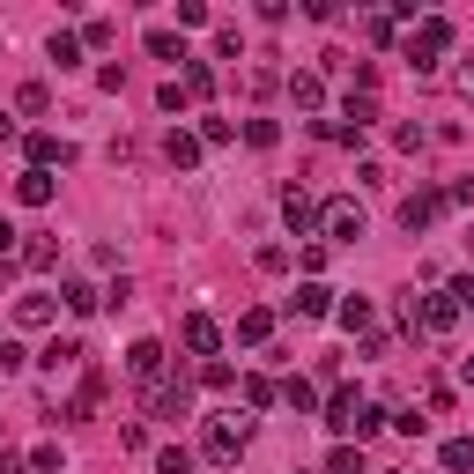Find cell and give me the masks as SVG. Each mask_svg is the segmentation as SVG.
<instances>
[{"label": "cell", "mask_w": 474, "mask_h": 474, "mask_svg": "<svg viewBox=\"0 0 474 474\" xmlns=\"http://www.w3.org/2000/svg\"><path fill=\"white\" fill-rule=\"evenodd\" d=\"M445 45H452V23H445V15H423V23H415V37H407V59L430 75L438 59H445Z\"/></svg>", "instance_id": "obj_1"}, {"label": "cell", "mask_w": 474, "mask_h": 474, "mask_svg": "<svg viewBox=\"0 0 474 474\" xmlns=\"http://www.w3.org/2000/svg\"><path fill=\"white\" fill-rule=\"evenodd\" d=\"M459 304L452 296H407V334H452Z\"/></svg>", "instance_id": "obj_2"}, {"label": "cell", "mask_w": 474, "mask_h": 474, "mask_svg": "<svg viewBox=\"0 0 474 474\" xmlns=\"http://www.w3.org/2000/svg\"><path fill=\"white\" fill-rule=\"evenodd\" d=\"M201 452L215 467H237V452H245V423H222V415H215V423L201 430Z\"/></svg>", "instance_id": "obj_3"}, {"label": "cell", "mask_w": 474, "mask_h": 474, "mask_svg": "<svg viewBox=\"0 0 474 474\" xmlns=\"http://www.w3.org/2000/svg\"><path fill=\"white\" fill-rule=\"evenodd\" d=\"M319 222H326V237H341V245H356V237H364V208H356V201H326Z\"/></svg>", "instance_id": "obj_4"}, {"label": "cell", "mask_w": 474, "mask_h": 474, "mask_svg": "<svg viewBox=\"0 0 474 474\" xmlns=\"http://www.w3.org/2000/svg\"><path fill=\"white\" fill-rule=\"evenodd\" d=\"M178 341H186V348H193V356H208V364H215V348H222V326H215V319H208V312H193V319H186V326H178Z\"/></svg>", "instance_id": "obj_5"}, {"label": "cell", "mask_w": 474, "mask_h": 474, "mask_svg": "<svg viewBox=\"0 0 474 474\" xmlns=\"http://www.w3.org/2000/svg\"><path fill=\"white\" fill-rule=\"evenodd\" d=\"M186 407H193V393H186V386H170V378H156V386H149V415H163V423H178Z\"/></svg>", "instance_id": "obj_6"}, {"label": "cell", "mask_w": 474, "mask_h": 474, "mask_svg": "<svg viewBox=\"0 0 474 474\" xmlns=\"http://www.w3.org/2000/svg\"><path fill=\"white\" fill-rule=\"evenodd\" d=\"M127 371H134L141 386H156V378H163V348H156V341H134V348H127Z\"/></svg>", "instance_id": "obj_7"}, {"label": "cell", "mask_w": 474, "mask_h": 474, "mask_svg": "<svg viewBox=\"0 0 474 474\" xmlns=\"http://www.w3.org/2000/svg\"><path fill=\"white\" fill-rule=\"evenodd\" d=\"M282 215H289V230H296V237L319 222V208H312V193H304V186H289V193H282Z\"/></svg>", "instance_id": "obj_8"}, {"label": "cell", "mask_w": 474, "mask_h": 474, "mask_svg": "<svg viewBox=\"0 0 474 474\" xmlns=\"http://www.w3.org/2000/svg\"><path fill=\"white\" fill-rule=\"evenodd\" d=\"M15 201H23V208H45V201H52V170H37V163H30V170L15 178Z\"/></svg>", "instance_id": "obj_9"}, {"label": "cell", "mask_w": 474, "mask_h": 474, "mask_svg": "<svg viewBox=\"0 0 474 474\" xmlns=\"http://www.w3.org/2000/svg\"><path fill=\"white\" fill-rule=\"evenodd\" d=\"M208 89H215V75L201 67V59H186V67H178V97H186V104H201Z\"/></svg>", "instance_id": "obj_10"}, {"label": "cell", "mask_w": 474, "mask_h": 474, "mask_svg": "<svg viewBox=\"0 0 474 474\" xmlns=\"http://www.w3.org/2000/svg\"><path fill=\"white\" fill-rule=\"evenodd\" d=\"M438 208H445L438 193H407V201H400V230H423V222H430Z\"/></svg>", "instance_id": "obj_11"}, {"label": "cell", "mask_w": 474, "mask_h": 474, "mask_svg": "<svg viewBox=\"0 0 474 474\" xmlns=\"http://www.w3.org/2000/svg\"><path fill=\"white\" fill-rule=\"evenodd\" d=\"M15 326H52V296H45V289L15 296Z\"/></svg>", "instance_id": "obj_12"}, {"label": "cell", "mask_w": 474, "mask_h": 474, "mask_svg": "<svg viewBox=\"0 0 474 474\" xmlns=\"http://www.w3.org/2000/svg\"><path fill=\"white\" fill-rule=\"evenodd\" d=\"M45 371H52V378L82 371V341H52V348H45Z\"/></svg>", "instance_id": "obj_13"}, {"label": "cell", "mask_w": 474, "mask_h": 474, "mask_svg": "<svg viewBox=\"0 0 474 474\" xmlns=\"http://www.w3.org/2000/svg\"><path fill=\"white\" fill-rule=\"evenodd\" d=\"M289 304H296V312H304V319H326V312H334V289H319V282H304V289H296V296H289Z\"/></svg>", "instance_id": "obj_14"}, {"label": "cell", "mask_w": 474, "mask_h": 474, "mask_svg": "<svg viewBox=\"0 0 474 474\" xmlns=\"http://www.w3.org/2000/svg\"><path fill=\"white\" fill-rule=\"evenodd\" d=\"M289 97H296V111H319L326 104V82L319 75H289Z\"/></svg>", "instance_id": "obj_15"}, {"label": "cell", "mask_w": 474, "mask_h": 474, "mask_svg": "<svg viewBox=\"0 0 474 474\" xmlns=\"http://www.w3.org/2000/svg\"><path fill=\"white\" fill-rule=\"evenodd\" d=\"M52 59H59V67H82V37L75 30H52V45H45Z\"/></svg>", "instance_id": "obj_16"}, {"label": "cell", "mask_w": 474, "mask_h": 474, "mask_svg": "<svg viewBox=\"0 0 474 474\" xmlns=\"http://www.w3.org/2000/svg\"><path fill=\"white\" fill-rule=\"evenodd\" d=\"M163 156H170L178 170H193V163H201V141H193V134H170V141H163Z\"/></svg>", "instance_id": "obj_17"}, {"label": "cell", "mask_w": 474, "mask_h": 474, "mask_svg": "<svg viewBox=\"0 0 474 474\" xmlns=\"http://www.w3.org/2000/svg\"><path fill=\"white\" fill-rule=\"evenodd\" d=\"M348 118H356V134H364L371 118H378V97H371V89H348Z\"/></svg>", "instance_id": "obj_18"}, {"label": "cell", "mask_w": 474, "mask_h": 474, "mask_svg": "<svg viewBox=\"0 0 474 474\" xmlns=\"http://www.w3.org/2000/svg\"><path fill=\"white\" fill-rule=\"evenodd\" d=\"M438 459H445L452 474H467V467H474V438H445V452H438Z\"/></svg>", "instance_id": "obj_19"}, {"label": "cell", "mask_w": 474, "mask_h": 474, "mask_svg": "<svg viewBox=\"0 0 474 474\" xmlns=\"http://www.w3.org/2000/svg\"><path fill=\"white\" fill-rule=\"evenodd\" d=\"M97 304H104V289H89V282L75 274V282H67V312H97Z\"/></svg>", "instance_id": "obj_20"}, {"label": "cell", "mask_w": 474, "mask_h": 474, "mask_svg": "<svg viewBox=\"0 0 474 474\" xmlns=\"http://www.w3.org/2000/svg\"><path fill=\"white\" fill-rule=\"evenodd\" d=\"M356 407H364V400H356V393H334V400H326V423H334L341 438H348V415H356Z\"/></svg>", "instance_id": "obj_21"}, {"label": "cell", "mask_w": 474, "mask_h": 474, "mask_svg": "<svg viewBox=\"0 0 474 474\" xmlns=\"http://www.w3.org/2000/svg\"><path fill=\"white\" fill-rule=\"evenodd\" d=\"M30 156H37V170L59 156V163H67V141H52V134H30Z\"/></svg>", "instance_id": "obj_22"}, {"label": "cell", "mask_w": 474, "mask_h": 474, "mask_svg": "<svg viewBox=\"0 0 474 474\" xmlns=\"http://www.w3.org/2000/svg\"><path fill=\"white\" fill-rule=\"evenodd\" d=\"M156 474H193V452H178V445H163V452H156Z\"/></svg>", "instance_id": "obj_23"}, {"label": "cell", "mask_w": 474, "mask_h": 474, "mask_svg": "<svg viewBox=\"0 0 474 474\" xmlns=\"http://www.w3.org/2000/svg\"><path fill=\"white\" fill-rule=\"evenodd\" d=\"M326 474H364V452H356V445H334V459H326Z\"/></svg>", "instance_id": "obj_24"}, {"label": "cell", "mask_w": 474, "mask_h": 474, "mask_svg": "<svg viewBox=\"0 0 474 474\" xmlns=\"http://www.w3.org/2000/svg\"><path fill=\"white\" fill-rule=\"evenodd\" d=\"M341 326H348V334L371 326V304H364V296H348V304H341Z\"/></svg>", "instance_id": "obj_25"}, {"label": "cell", "mask_w": 474, "mask_h": 474, "mask_svg": "<svg viewBox=\"0 0 474 474\" xmlns=\"http://www.w3.org/2000/svg\"><path fill=\"white\" fill-rule=\"evenodd\" d=\"M23 260H30V267H52V260H59V245H52V237H30Z\"/></svg>", "instance_id": "obj_26"}, {"label": "cell", "mask_w": 474, "mask_h": 474, "mask_svg": "<svg viewBox=\"0 0 474 474\" xmlns=\"http://www.w3.org/2000/svg\"><path fill=\"white\" fill-rule=\"evenodd\" d=\"M267 326H274L267 312H245V319H237V341H267Z\"/></svg>", "instance_id": "obj_27"}, {"label": "cell", "mask_w": 474, "mask_h": 474, "mask_svg": "<svg viewBox=\"0 0 474 474\" xmlns=\"http://www.w3.org/2000/svg\"><path fill=\"white\" fill-rule=\"evenodd\" d=\"M149 52H156V59H186V45H178L170 30H149Z\"/></svg>", "instance_id": "obj_28"}, {"label": "cell", "mask_w": 474, "mask_h": 474, "mask_svg": "<svg viewBox=\"0 0 474 474\" xmlns=\"http://www.w3.org/2000/svg\"><path fill=\"white\" fill-rule=\"evenodd\" d=\"M45 104H52L45 82H23V89H15V111H45Z\"/></svg>", "instance_id": "obj_29"}, {"label": "cell", "mask_w": 474, "mask_h": 474, "mask_svg": "<svg viewBox=\"0 0 474 474\" xmlns=\"http://www.w3.org/2000/svg\"><path fill=\"white\" fill-rule=\"evenodd\" d=\"M452 304H467V312H474V274H459V282H452Z\"/></svg>", "instance_id": "obj_30"}, {"label": "cell", "mask_w": 474, "mask_h": 474, "mask_svg": "<svg viewBox=\"0 0 474 474\" xmlns=\"http://www.w3.org/2000/svg\"><path fill=\"white\" fill-rule=\"evenodd\" d=\"M15 252V222H0V260H8Z\"/></svg>", "instance_id": "obj_31"}, {"label": "cell", "mask_w": 474, "mask_h": 474, "mask_svg": "<svg viewBox=\"0 0 474 474\" xmlns=\"http://www.w3.org/2000/svg\"><path fill=\"white\" fill-rule=\"evenodd\" d=\"M459 97H474V67H459Z\"/></svg>", "instance_id": "obj_32"}, {"label": "cell", "mask_w": 474, "mask_h": 474, "mask_svg": "<svg viewBox=\"0 0 474 474\" xmlns=\"http://www.w3.org/2000/svg\"><path fill=\"white\" fill-rule=\"evenodd\" d=\"M8 134H15V118H8V111H0V141H8Z\"/></svg>", "instance_id": "obj_33"}, {"label": "cell", "mask_w": 474, "mask_h": 474, "mask_svg": "<svg viewBox=\"0 0 474 474\" xmlns=\"http://www.w3.org/2000/svg\"><path fill=\"white\" fill-rule=\"evenodd\" d=\"M459 378H467V386H474V356H467V364H459Z\"/></svg>", "instance_id": "obj_34"}]
</instances>
